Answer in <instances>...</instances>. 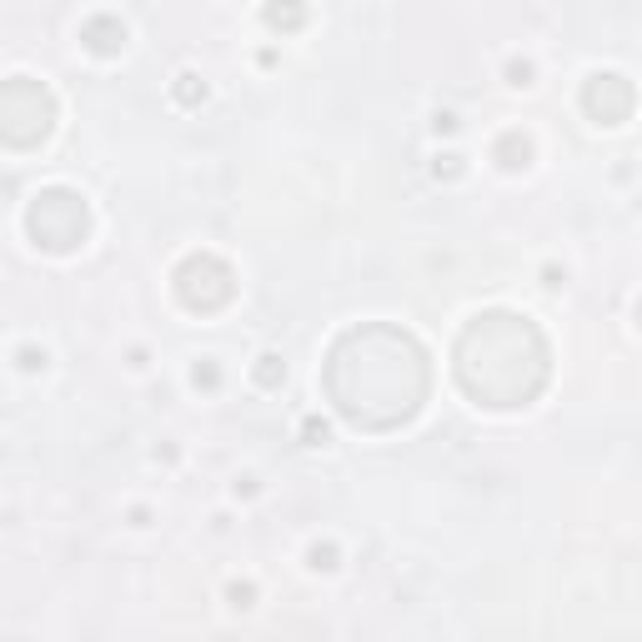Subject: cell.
I'll list each match as a JSON object with an SVG mask.
<instances>
[{
  "label": "cell",
  "mask_w": 642,
  "mask_h": 642,
  "mask_svg": "<svg viewBox=\"0 0 642 642\" xmlns=\"http://www.w3.org/2000/svg\"><path fill=\"white\" fill-rule=\"evenodd\" d=\"M582 106H587V116H592V121H602V126H622V121H627V111H632V86H627L622 76L602 71V76H592V81H587Z\"/></svg>",
  "instance_id": "6"
},
{
  "label": "cell",
  "mask_w": 642,
  "mask_h": 642,
  "mask_svg": "<svg viewBox=\"0 0 642 642\" xmlns=\"http://www.w3.org/2000/svg\"><path fill=\"white\" fill-rule=\"evenodd\" d=\"M251 597H256L251 587H231V607H251Z\"/></svg>",
  "instance_id": "12"
},
{
  "label": "cell",
  "mask_w": 642,
  "mask_h": 642,
  "mask_svg": "<svg viewBox=\"0 0 642 642\" xmlns=\"http://www.w3.org/2000/svg\"><path fill=\"white\" fill-rule=\"evenodd\" d=\"M191 382H196V387H216V367H211V362H206V367H196V372H191Z\"/></svg>",
  "instance_id": "11"
},
{
  "label": "cell",
  "mask_w": 642,
  "mask_h": 642,
  "mask_svg": "<svg viewBox=\"0 0 642 642\" xmlns=\"http://www.w3.org/2000/svg\"><path fill=\"white\" fill-rule=\"evenodd\" d=\"M637 321H642V301H637Z\"/></svg>",
  "instance_id": "14"
},
{
  "label": "cell",
  "mask_w": 642,
  "mask_h": 642,
  "mask_svg": "<svg viewBox=\"0 0 642 642\" xmlns=\"http://www.w3.org/2000/svg\"><path fill=\"white\" fill-rule=\"evenodd\" d=\"M81 36H86V46H91V51H101V56H111V51H121V46H126V26H116V21H106V16H96Z\"/></svg>",
  "instance_id": "7"
},
{
  "label": "cell",
  "mask_w": 642,
  "mask_h": 642,
  "mask_svg": "<svg viewBox=\"0 0 642 642\" xmlns=\"http://www.w3.org/2000/svg\"><path fill=\"white\" fill-rule=\"evenodd\" d=\"M0 111H6V141L11 146H36L51 131V96L36 81H11Z\"/></svg>",
  "instance_id": "4"
},
{
  "label": "cell",
  "mask_w": 642,
  "mask_h": 642,
  "mask_svg": "<svg viewBox=\"0 0 642 642\" xmlns=\"http://www.w3.org/2000/svg\"><path fill=\"white\" fill-rule=\"evenodd\" d=\"M176 291L191 311H216L231 301V271L216 256H186L176 266Z\"/></svg>",
  "instance_id": "5"
},
{
  "label": "cell",
  "mask_w": 642,
  "mask_h": 642,
  "mask_svg": "<svg viewBox=\"0 0 642 642\" xmlns=\"http://www.w3.org/2000/svg\"><path fill=\"white\" fill-rule=\"evenodd\" d=\"M327 387H332L337 412L352 427L387 432L417 417L427 397V357L407 332H392V327L347 332L332 352Z\"/></svg>",
  "instance_id": "1"
},
{
  "label": "cell",
  "mask_w": 642,
  "mask_h": 642,
  "mask_svg": "<svg viewBox=\"0 0 642 642\" xmlns=\"http://www.w3.org/2000/svg\"><path fill=\"white\" fill-rule=\"evenodd\" d=\"M457 382L482 407H527L547 382V347L527 316L487 311L457 342Z\"/></svg>",
  "instance_id": "2"
},
{
  "label": "cell",
  "mask_w": 642,
  "mask_h": 642,
  "mask_svg": "<svg viewBox=\"0 0 642 642\" xmlns=\"http://www.w3.org/2000/svg\"><path fill=\"white\" fill-rule=\"evenodd\" d=\"M256 377H261V387H276V382L286 377V362H281V357H261V367H256Z\"/></svg>",
  "instance_id": "9"
},
{
  "label": "cell",
  "mask_w": 642,
  "mask_h": 642,
  "mask_svg": "<svg viewBox=\"0 0 642 642\" xmlns=\"http://www.w3.org/2000/svg\"><path fill=\"white\" fill-rule=\"evenodd\" d=\"M311 567H337V547H311Z\"/></svg>",
  "instance_id": "10"
},
{
  "label": "cell",
  "mask_w": 642,
  "mask_h": 642,
  "mask_svg": "<svg viewBox=\"0 0 642 642\" xmlns=\"http://www.w3.org/2000/svg\"><path fill=\"white\" fill-rule=\"evenodd\" d=\"M26 226L36 236V246L46 251H76L86 241V206L71 191H41L26 211Z\"/></svg>",
  "instance_id": "3"
},
{
  "label": "cell",
  "mask_w": 642,
  "mask_h": 642,
  "mask_svg": "<svg viewBox=\"0 0 642 642\" xmlns=\"http://www.w3.org/2000/svg\"><path fill=\"white\" fill-rule=\"evenodd\" d=\"M181 101H196V76H181Z\"/></svg>",
  "instance_id": "13"
},
{
  "label": "cell",
  "mask_w": 642,
  "mask_h": 642,
  "mask_svg": "<svg viewBox=\"0 0 642 642\" xmlns=\"http://www.w3.org/2000/svg\"><path fill=\"white\" fill-rule=\"evenodd\" d=\"M266 21L271 26H301V6H296V0H271V6H266Z\"/></svg>",
  "instance_id": "8"
}]
</instances>
